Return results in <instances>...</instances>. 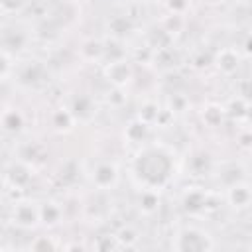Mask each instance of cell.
I'll use <instances>...</instances> for the list:
<instances>
[{
    "label": "cell",
    "instance_id": "6da1fadb",
    "mask_svg": "<svg viewBox=\"0 0 252 252\" xmlns=\"http://www.w3.org/2000/svg\"><path fill=\"white\" fill-rule=\"evenodd\" d=\"M171 169H173L171 156L163 148H156V146L142 150L134 163V175L148 189L161 187L169 179Z\"/></svg>",
    "mask_w": 252,
    "mask_h": 252
},
{
    "label": "cell",
    "instance_id": "277c9868",
    "mask_svg": "<svg viewBox=\"0 0 252 252\" xmlns=\"http://www.w3.org/2000/svg\"><path fill=\"white\" fill-rule=\"evenodd\" d=\"M8 69H10V61H8V57L0 51V77H4V75L8 73Z\"/></svg>",
    "mask_w": 252,
    "mask_h": 252
},
{
    "label": "cell",
    "instance_id": "7a4b0ae2",
    "mask_svg": "<svg viewBox=\"0 0 252 252\" xmlns=\"http://www.w3.org/2000/svg\"><path fill=\"white\" fill-rule=\"evenodd\" d=\"M116 167L110 165V163H102L96 167V173H94V183L98 187H108V185H114L116 181Z\"/></svg>",
    "mask_w": 252,
    "mask_h": 252
},
{
    "label": "cell",
    "instance_id": "3957f363",
    "mask_svg": "<svg viewBox=\"0 0 252 252\" xmlns=\"http://www.w3.org/2000/svg\"><path fill=\"white\" fill-rule=\"evenodd\" d=\"M24 4H26V0H0V8L4 12H18Z\"/></svg>",
    "mask_w": 252,
    "mask_h": 252
}]
</instances>
